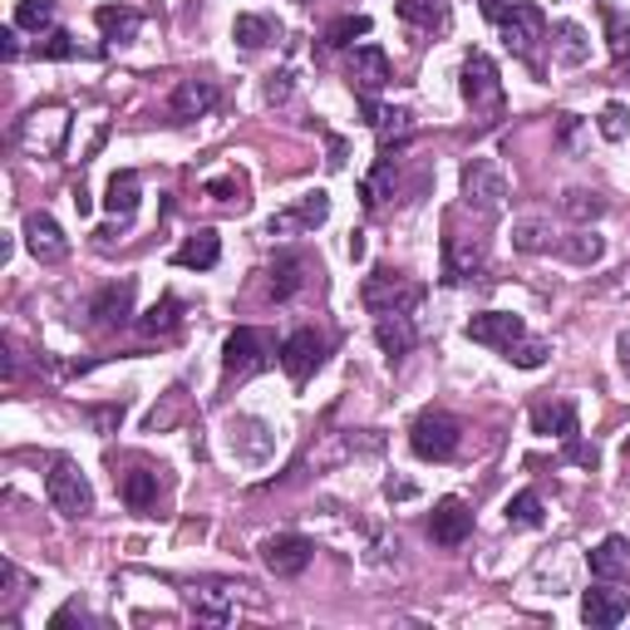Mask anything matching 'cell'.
Returning a JSON list of instances; mask_svg holds the SVG:
<instances>
[{"mask_svg": "<svg viewBox=\"0 0 630 630\" xmlns=\"http://www.w3.org/2000/svg\"><path fill=\"white\" fill-rule=\"evenodd\" d=\"M394 16L414 30H449L453 6L449 0H394Z\"/></svg>", "mask_w": 630, "mask_h": 630, "instance_id": "obj_24", "label": "cell"}, {"mask_svg": "<svg viewBox=\"0 0 630 630\" xmlns=\"http://www.w3.org/2000/svg\"><path fill=\"white\" fill-rule=\"evenodd\" d=\"M616 354H621V370H626V380H630V330H621V340H616Z\"/></svg>", "mask_w": 630, "mask_h": 630, "instance_id": "obj_51", "label": "cell"}, {"mask_svg": "<svg viewBox=\"0 0 630 630\" xmlns=\"http://www.w3.org/2000/svg\"><path fill=\"white\" fill-rule=\"evenodd\" d=\"M360 192H364V208L380 212L384 202L394 198V158H380V163H374V173L360 182Z\"/></svg>", "mask_w": 630, "mask_h": 630, "instance_id": "obj_31", "label": "cell"}, {"mask_svg": "<svg viewBox=\"0 0 630 630\" xmlns=\"http://www.w3.org/2000/svg\"><path fill=\"white\" fill-rule=\"evenodd\" d=\"M350 79H354V89H360L364 99H374V94H380V89L389 84V79H394V70H389V60H384L380 44H354Z\"/></svg>", "mask_w": 630, "mask_h": 630, "instance_id": "obj_18", "label": "cell"}, {"mask_svg": "<svg viewBox=\"0 0 630 630\" xmlns=\"http://www.w3.org/2000/svg\"><path fill=\"white\" fill-rule=\"evenodd\" d=\"M626 616H630V596L616 591L611 581H601V587L581 591V621H587V626L611 630V626H621Z\"/></svg>", "mask_w": 630, "mask_h": 630, "instance_id": "obj_16", "label": "cell"}, {"mask_svg": "<svg viewBox=\"0 0 630 630\" xmlns=\"http://www.w3.org/2000/svg\"><path fill=\"white\" fill-rule=\"evenodd\" d=\"M0 54H6V60H16V54H20V40H16V26H10V30H0Z\"/></svg>", "mask_w": 630, "mask_h": 630, "instance_id": "obj_50", "label": "cell"}, {"mask_svg": "<svg viewBox=\"0 0 630 630\" xmlns=\"http://www.w3.org/2000/svg\"><path fill=\"white\" fill-rule=\"evenodd\" d=\"M429 537L439 547H463L468 537H473V512H468V502L463 498H439L433 502Z\"/></svg>", "mask_w": 630, "mask_h": 630, "instance_id": "obj_15", "label": "cell"}, {"mask_svg": "<svg viewBox=\"0 0 630 630\" xmlns=\"http://www.w3.org/2000/svg\"><path fill=\"white\" fill-rule=\"evenodd\" d=\"M84 419L94 423V433H119L123 423V404H104V409H84Z\"/></svg>", "mask_w": 630, "mask_h": 630, "instance_id": "obj_44", "label": "cell"}, {"mask_svg": "<svg viewBox=\"0 0 630 630\" xmlns=\"http://www.w3.org/2000/svg\"><path fill=\"white\" fill-rule=\"evenodd\" d=\"M561 208H567L571 222H596V217L606 212V202H601V192H591V188H571L567 198H561Z\"/></svg>", "mask_w": 630, "mask_h": 630, "instance_id": "obj_37", "label": "cell"}, {"mask_svg": "<svg viewBox=\"0 0 630 630\" xmlns=\"http://www.w3.org/2000/svg\"><path fill=\"white\" fill-rule=\"evenodd\" d=\"M74 208H79V217H89V212H94V198H89V192H84V182H79V188H74Z\"/></svg>", "mask_w": 630, "mask_h": 630, "instance_id": "obj_53", "label": "cell"}, {"mask_svg": "<svg viewBox=\"0 0 630 630\" xmlns=\"http://www.w3.org/2000/svg\"><path fill=\"white\" fill-rule=\"evenodd\" d=\"M237 591H242V587H232V581H212L208 591H188V606H192V616H198V621L227 626V621H232Z\"/></svg>", "mask_w": 630, "mask_h": 630, "instance_id": "obj_21", "label": "cell"}, {"mask_svg": "<svg viewBox=\"0 0 630 630\" xmlns=\"http://www.w3.org/2000/svg\"><path fill=\"white\" fill-rule=\"evenodd\" d=\"M360 301L370 316H414L423 306V286L409 281L404 271H389V267H374L360 286Z\"/></svg>", "mask_w": 630, "mask_h": 630, "instance_id": "obj_2", "label": "cell"}, {"mask_svg": "<svg viewBox=\"0 0 630 630\" xmlns=\"http://www.w3.org/2000/svg\"><path fill=\"white\" fill-rule=\"evenodd\" d=\"M463 336L473 340V346H488V350H502V354H508V350L527 336V326H522V316H512V311H483V316L468 320Z\"/></svg>", "mask_w": 630, "mask_h": 630, "instance_id": "obj_13", "label": "cell"}, {"mask_svg": "<svg viewBox=\"0 0 630 630\" xmlns=\"http://www.w3.org/2000/svg\"><path fill=\"white\" fill-rule=\"evenodd\" d=\"M591 577L596 581H621V577H630V537L611 532V537H601V542L591 547Z\"/></svg>", "mask_w": 630, "mask_h": 630, "instance_id": "obj_22", "label": "cell"}, {"mask_svg": "<svg viewBox=\"0 0 630 630\" xmlns=\"http://www.w3.org/2000/svg\"><path fill=\"white\" fill-rule=\"evenodd\" d=\"M458 89H463V104L473 109L483 123H498V119H502V104H508V94H502L498 64H492L483 50H473V54L463 60V70H458Z\"/></svg>", "mask_w": 630, "mask_h": 630, "instance_id": "obj_3", "label": "cell"}, {"mask_svg": "<svg viewBox=\"0 0 630 630\" xmlns=\"http://www.w3.org/2000/svg\"><path fill=\"white\" fill-rule=\"evenodd\" d=\"M626 133H630V113H626V104H616V99H611V104L601 109V139L621 143Z\"/></svg>", "mask_w": 630, "mask_h": 630, "instance_id": "obj_43", "label": "cell"}, {"mask_svg": "<svg viewBox=\"0 0 630 630\" xmlns=\"http://www.w3.org/2000/svg\"><path fill=\"white\" fill-rule=\"evenodd\" d=\"M267 277H271V296H277V301H291V296L306 286V257H296V251H281V257L271 261Z\"/></svg>", "mask_w": 630, "mask_h": 630, "instance_id": "obj_29", "label": "cell"}, {"mask_svg": "<svg viewBox=\"0 0 630 630\" xmlns=\"http://www.w3.org/2000/svg\"><path fill=\"white\" fill-rule=\"evenodd\" d=\"M202 192H208V198H217V202H242V178H237V173H227V178H212L208 182V188H202Z\"/></svg>", "mask_w": 630, "mask_h": 630, "instance_id": "obj_45", "label": "cell"}, {"mask_svg": "<svg viewBox=\"0 0 630 630\" xmlns=\"http://www.w3.org/2000/svg\"><path fill=\"white\" fill-rule=\"evenodd\" d=\"M40 60H79V40L70 36V30H50L40 44H36Z\"/></svg>", "mask_w": 630, "mask_h": 630, "instance_id": "obj_42", "label": "cell"}, {"mask_svg": "<svg viewBox=\"0 0 630 630\" xmlns=\"http://www.w3.org/2000/svg\"><path fill=\"white\" fill-rule=\"evenodd\" d=\"M326 217H330V192H326V188H311V192H301V202H296V208H286V212L271 217V222H267V237L316 232Z\"/></svg>", "mask_w": 630, "mask_h": 630, "instance_id": "obj_12", "label": "cell"}, {"mask_svg": "<svg viewBox=\"0 0 630 630\" xmlns=\"http://www.w3.org/2000/svg\"><path fill=\"white\" fill-rule=\"evenodd\" d=\"M374 340H380V350L389 354V360H404V354L419 346L414 316H380V326H374Z\"/></svg>", "mask_w": 630, "mask_h": 630, "instance_id": "obj_25", "label": "cell"}, {"mask_svg": "<svg viewBox=\"0 0 630 630\" xmlns=\"http://www.w3.org/2000/svg\"><path fill=\"white\" fill-rule=\"evenodd\" d=\"M277 36H281V26L271 16H237L232 20V40L242 44V50H267Z\"/></svg>", "mask_w": 630, "mask_h": 630, "instance_id": "obj_30", "label": "cell"}, {"mask_svg": "<svg viewBox=\"0 0 630 630\" xmlns=\"http://www.w3.org/2000/svg\"><path fill=\"white\" fill-rule=\"evenodd\" d=\"M94 26L104 30L109 44H129V40H139L143 16H139L133 6H99V10H94Z\"/></svg>", "mask_w": 630, "mask_h": 630, "instance_id": "obj_26", "label": "cell"}, {"mask_svg": "<svg viewBox=\"0 0 630 630\" xmlns=\"http://www.w3.org/2000/svg\"><path fill=\"white\" fill-rule=\"evenodd\" d=\"M277 360H281V370L291 374V384H306L311 374L326 364V336L311 326H301V330H291V336L281 340V350H277Z\"/></svg>", "mask_w": 630, "mask_h": 630, "instance_id": "obj_9", "label": "cell"}, {"mask_svg": "<svg viewBox=\"0 0 630 630\" xmlns=\"http://www.w3.org/2000/svg\"><path fill=\"white\" fill-rule=\"evenodd\" d=\"M311 557H316V542L301 532H277L261 542V561H267L271 577H301L311 567Z\"/></svg>", "mask_w": 630, "mask_h": 630, "instance_id": "obj_11", "label": "cell"}, {"mask_svg": "<svg viewBox=\"0 0 630 630\" xmlns=\"http://www.w3.org/2000/svg\"><path fill=\"white\" fill-rule=\"evenodd\" d=\"M217 99H222V89H217V79H182L173 89V99H168V109H173V119H202V113L217 109Z\"/></svg>", "mask_w": 630, "mask_h": 630, "instance_id": "obj_19", "label": "cell"}, {"mask_svg": "<svg viewBox=\"0 0 630 630\" xmlns=\"http://www.w3.org/2000/svg\"><path fill=\"white\" fill-rule=\"evenodd\" d=\"M547 354H552V346H547V340H532V336H522L518 346L508 350V360L518 364V370H542V364H547Z\"/></svg>", "mask_w": 630, "mask_h": 630, "instance_id": "obj_40", "label": "cell"}, {"mask_svg": "<svg viewBox=\"0 0 630 630\" xmlns=\"http://www.w3.org/2000/svg\"><path fill=\"white\" fill-rule=\"evenodd\" d=\"M217 261H222V237L212 232V227H202V232H192L188 242L173 251V267L182 271H212Z\"/></svg>", "mask_w": 630, "mask_h": 630, "instance_id": "obj_23", "label": "cell"}, {"mask_svg": "<svg viewBox=\"0 0 630 630\" xmlns=\"http://www.w3.org/2000/svg\"><path fill=\"white\" fill-rule=\"evenodd\" d=\"M277 350H281V346H271L267 330L237 326L232 336H227V346H222V370H227V380H247V374H261Z\"/></svg>", "mask_w": 630, "mask_h": 630, "instance_id": "obj_7", "label": "cell"}, {"mask_svg": "<svg viewBox=\"0 0 630 630\" xmlns=\"http://www.w3.org/2000/svg\"><path fill=\"white\" fill-rule=\"evenodd\" d=\"M64 133H70V113L60 104H44V109H30L26 119L10 129V143L26 148L30 158H54L64 143Z\"/></svg>", "mask_w": 630, "mask_h": 630, "instance_id": "obj_6", "label": "cell"}, {"mask_svg": "<svg viewBox=\"0 0 630 630\" xmlns=\"http://www.w3.org/2000/svg\"><path fill=\"white\" fill-rule=\"evenodd\" d=\"M552 54H557V64H567V70H577V64H587L591 60V40H587V30L577 26V20H557L552 26Z\"/></svg>", "mask_w": 630, "mask_h": 630, "instance_id": "obj_27", "label": "cell"}, {"mask_svg": "<svg viewBox=\"0 0 630 630\" xmlns=\"http://www.w3.org/2000/svg\"><path fill=\"white\" fill-rule=\"evenodd\" d=\"M139 198H143V182L133 168H123V173L109 178V192H104V208L109 217H119V222H129L133 212H139Z\"/></svg>", "mask_w": 630, "mask_h": 630, "instance_id": "obj_28", "label": "cell"}, {"mask_svg": "<svg viewBox=\"0 0 630 630\" xmlns=\"http://www.w3.org/2000/svg\"><path fill=\"white\" fill-rule=\"evenodd\" d=\"M119 492H123V502H129L133 512H148L158 502V473H123V483H119Z\"/></svg>", "mask_w": 630, "mask_h": 630, "instance_id": "obj_32", "label": "cell"}, {"mask_svg": "<svg viewBox=\"0 0 630 630\" xmlns=\"http://www.w3.org/2000/svg\"><path fill=\"white\" fill-rule=\"evenodd\" d=\"M26 247L36 261H64L70 257V237L60 232L50 212H26Z\"/></svg>", "mask_w": 630, "mask_h": 630, "instance_id": "obj_17", "label": "cell"}, {"mask_svg": "<svg viewBox=\"0 0 630 630\" xmlns=\"http://www.w3.org/2000/svg\"><path fill=\"white\" fill-rule=\"evenodd\" d=\"M414 483H404V478H389V483H384V498H399V502H409V498H414Z\"/></svg>", "mask_w": 630, "mask_h": 630, "instance_id": "obj_49", "label": "cell"}, {"mask_svg": "<svg viewBox=\"0 0 630 630\" xmlns=\"http://www.w3.org/2000/svg\"><path fill=\"white\" fill-rule=\"evenodd\" d=\"M532 433L542 439H577L581 433V419H577V404L571 399H552V404H532Z\"/></svg>", "mask_w": 630, "mask_h": 630, "instance_id": "obj_20", "label": "cell"}, {"mask_svg": "<svg viewBox=\"0 0 630 630\" xmlns=\"http://www.w3.org/2000/svg\"><path fill=\"white\" fill-rule=\"evenodd\" d=\"M458 443H463V423L453 414H443V409H423V414L409 423V449L423 463H449L458 453Z\"/></svg>", "mask_w": 630, "mask_h": 630, "instance_id": "obj_5", "label": "cell"}, {"mask_svg": "<svg viewBox=\"0 0 630 630\" xmlns=\"http://www.w3.org/2000/svg\"><path fill=\"white\" fill-rule=\"evenodd\" d=\"M557 251H561L567 261H577V267H596V261H601V251H606V242L581 227V232H571L567 242H557Z\"/></svg>", "mask_w": 630, "mask_h": 630, "instance_id": "obj_34", "label": "cell"}, {"mask_svg": "<svg viewBox=\"0 0 630 630\" xmlns=\"http://www.w3.org/2000/svg\"><path fill=\"white\" fill-rule=\"evenodd\" d=\"M364 36H370V16H340V20H330V26H326L330 50H346V44L364 40Z\"/></svg>", "mask_w": 630, "mask_h": 630, "instance_id": "obj_36", "label": "cell"}, {"mask_svg": "<svg viewBox=\"0 0 630 630\" xmlns=\"http://www.w3.org/2000/svg\"><path fill=\"white\" fill-rule=\"evenodd\" d=\"M54 26V0H20L16 6V30H50Z\"/></svg>", "mask_w": 630, "mask_h": 630, "instance_id": "obj_39", "label": "cell"}, {"mask_svg": "<svg viewBox=\"0 0 630 630\" xmlns=\"http://www.w3.org/2000/svg\"><path fill=\"white\" fill-rule=\"evenodd\" d=\"M330 168H346V139H330V158H326Z\"/></svg>", "mask_w": 630, "mask_h": 630, "instance_id": "obj_52", "label": "cell"}, {"mask_svg": "<svg viewBox=\"0 0 630 630\" xmlns=\"http://www.w3.org/2000/svg\"><path fill=\"white\" fill-rule=\"evenodd\" d=\"M542 498H537V492H518V498L508 502V522L512 527H542Z\"/></svg>", "mask_w": 630, "mask_h": 630, "instance_id": "obj_41", "label": "cell"}, {"mask_svg": "<svg viewBox=\"0 0 630 630\" xmlns=\"http://www.w3.org/2000/svg\"><path fill=\"white\" fill-rule=\"evenodd\" d=\"M346 251H350V261H360V257H364V237L350 232V247H346Z\"/></svg>", "mask_w": 630, "mask_h": 630, "instance_id": "obj_54", "label": "cell"}, {"mask_svg": "<svg viewBox=\"0 0 630 630\" xmlns=\"http://www.w3.org/2000/svg\"><path fill=\"white\" fill-rule=\"evenodd\" d=\"M508 192H512V182H508V173H502L498 158H468V163H463V198H468V208H478V212L492 217V212H502Z\"/></svg>", "mask_w": 630, "mask_h": 630, "instance_id": "obj_8", "label": "cell"}, {"mask_svg": "<svg viewBox=\"0 0 630 630\" xmlns=\"http://www.w3.org/2000/svg\"><path fill=\"white\" fill-rule=\"evenodd\" d=\"M557 139H561V148H577L581 143V119H577V113H561Z\"/></svg>", "mask_w": 630, "mask_h": 630, "instance_id": "obj_48", "label": "cell"}, {"mask_svg": "<svg viewBox=\"0 0 630 630\" xmlns=\"http://www.w3.org/2000/svg\"><path fill=\"white\" fill-rule=\"evenodd\" d=\"M601 20H606V40H611V60L630 64V20L616 6H601Z\"/></svg>", "mask_w": 630, "mask_h": 630, "instance_id": "obj_35", "label": "cell"}, {"mask_svg": "<svg viewBox=\"0 0 630 630\" xmlns=\"http://www.w3.org/2000/svg\"><path fill=\"white\" fill-rule=\"evenodd\" d=\"M44 498L60 518H89L94 512V488H89L84 468L74 458H50V473H44Z\"/></svg>", "mask_w": 630, "mask_h": 630, "instance_id": "obj_4", "label": "cell"}, {"mask_svg": "<svg viewBox=\"0 0 630 630\" xmlns=\"http://www.w3.org/2000/svg\"><path fill=\"white\" fill-rule=\"evenodd\" d=\"M512 247L527 251V257H537V251H552V227L547 222H518L512 227Z\"/></svg>", "mask_w": 630, "mask_h": 630, "instance_id": "obj_38", "label": "cell"}, {"mask_svg": "<svg viewBox=\"0 0 630 630\" xmlns=\"http://www.w3.org/2000/svg\"><path fill=\"white\" fill-rule=\"evenodd\" d=\"M483 16L502 30V44H508L522 64H537V44L547 40L542 6H532V0H512V6H502V0H483Z\"/></svg>", "mask_w": 630, "mask_h": 630, "instance_id": "obj_1", "label": "cell"}, {"mask_svg": "<svg viewBox=\"0 0 630 630\" xmlns=\"http://www.w3.org/2000/svg\"><path fill=\"white\" fill-rule=\"evenodd\" d=\"M133 296H139V281L133 277L109 281L104 291L89 301V326L94 330H123L129 326V316H133Z\"/></svg>", "mask_w": 630, "mask_h": 630, "instance_id": "obj_10", "label": "cell"}, {"mask_svg": "<svg viewBox=\"0 0 630 630\" xmlns=\"http://www.w3.org/2000/svg\"><path fill=\"white\" fill-rule=\"evenodd\" d=\"M178 326H182V301H178V296H163V301H158L153 311L139 320L143 336H173Z\"/></svg>", "mask_w": 630, "mask_h": 630, "instance_id": "obj_33", "label": "cell"}, {"mask_svg": "<svg viewBox=\"0 0 630 630\" xmlns=\"http://www.w3.org/2000/svg\"><path fill=\"white\" fill-rule=\"evenodd\" d=\"M567 458L581 468H596L601 463V453H596V443H581V439H567Z\"/></svg>", "mask_w": 630, "mask_h": 630, "instance_id": "obj_46", "label": "cell"}, {"mask_svg": "<svg viewBox=\"0 0 630 630\" xmlns=\"http://www.w3.org/2000/svg\"><path fill=\"white\" fill-rule=\"evenodd\" d=\"M286 99H291V70L267 79V104H286Z\"/></svg>", "mask_w": 630, "mask_h": 630, "instance_id": "obj_47", "label": "cell"}, {"mask_svg": "<svg viewBox=\"0 0 630 630\" xmlns=\"http://www.w3.org/2000/svg\"><path fill=\"white\" fill-rule=\"evenodd\" d=\"M483 242L478 237H463V232H449L443 237V286H463L483 271Z\"/></svg>", "mask_w": 630, "mask_h": 630, "instance_id": "obj_14", "label": "cell"}]
</instances>
